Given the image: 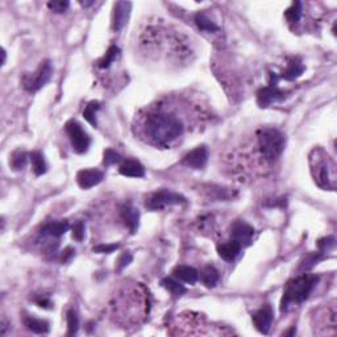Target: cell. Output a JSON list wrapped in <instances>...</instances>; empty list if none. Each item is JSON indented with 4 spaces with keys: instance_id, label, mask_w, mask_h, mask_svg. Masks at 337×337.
<instances>
[{
    "instance_id": "obj_1",
    "label": "cell",
    "mask_w": 337,
    "mask_h": 337,
    "mask_svg": "<svg viewBox=\"0 0 337 337\" xmlns=\"http://www.w3.org/2000/svg\"><path fill=\"white\" fill-rule=\"evenodd\" d=\"M183 110L177 104L161 103L152 106L137 116V134L149 145L157 148H170L185 136L187 130Z\"/></svg>"
},
{
    "instance_id": "obj_2",
    "label": "cell",
    "mask_w": 337,
    "mask_h": 337,
    "mask_svg": "<svg viewBox=\"0 0 337 337\" xmlns=\"http://www.w3.org/2000/svg\"><path fill=\"white\" fill-rule=\"evenodd\" d=\"M311 173L315 183L323 190L336 187V163L323 149H315L311 154Z\"/></svg>"
},
{
    "instance_id": "obj_3",
    "label": "cell",
    "mask_w": 337,
    "mask_h": 337,
    "mask_svg": "<svg viewBox=\"0 0 337 337\" xmlns=\"http://www.w3.org/2000/svg\"><path fill=\"white\" fill-rule=\"evenodd\" d=\"M256 139L259 156L266 163L277 161L285 150V136L276 128H261L257 130Z\"/></svg>"
},
{
    "instance_id": "obj_4",
    "label": "cell",
    "mask_w": 337,
    "mask_h": 337,
    "mask_svg": "<svg viewBox=\"0 0 337 337\" xmlns=\"http://www.w3.org/2000/svg\"><path fill=\"white\" fill-rule=\"evenodd\" d=\"M319 277L315 274H301L295 279H291L285 287L282 300H281V311H285L291 305H299L308 298L316 283Z\"/></svg>"
},
{
    "instance_id": "obj_5",
    "label": "cell",
    "mask_w": 337,
    "mask_h": 337,
    "mask_svg": "<svg viewBox=\"0 0 337 337\" xmlns=\"http://www.w3.org/2000/svg\"><path fill=\"white\" fill-rule=\"evenodd\" d=\"M185 201V198L182 195L177 194V192L168 191V190H159V191L150 194L146 198L145 206L146 208H149L152 211H158L170 207V206L182 205Z\"/></svg>"
},
{
    "instance_id": "obj_6",
    "label": "cell",
    "mask_w": 337,
    "mask_h": 337,
    "mask_svg": "<svg viewBox=\"0 0 337 337\" xmlns=\"http://www.w3.org/2000/svg\"><path fill=\"white\" fill-rule=\"evenodd\" d=\"M53 74V68L50 61L42 62L40 68L37 69V72L35 74H25L23 77V86L26 91L29 92H35V91H39L40 88L44 87L50 78H52Z\"/></svg>"
},
{
    "instance_id": "obj_7",
    "label": "cell",
    "mask_w": 337,
    "mask_h": 337,
    "mask_svg": "<svg viewBox=\"0 0 337 337\" xmlns=\"http://www.w3.org/2000/svg\"><path fill=\"white\" fill-rule=\"evenodd\" d=\"M66 133H68L73 149H74L75 152L79 153V154L87 152L91 140L87 133L84 132L83 128H82V125L78 121H68V123H66Z\"/></svg>"
},
{
    "instance_id": "obj_8",
    "label": "cell",
    "mask_w": 337,
    "mask_h": 337,
    "mask_svg": "<svg viewBox=\"0 0 337 337\" xmlns=\"http://www.w3.org/2000/svg\"><path fill=\"white\" fill-rule=\"evenodd\" d=\"M257 95H258L257 102H258L259 107H269L270 104L285 99V91L279 90L277 86V79L274 81V83H270L267 87L261 88Z\"/></svg>"
},
{
    "instance_id": "obj_9",
    "label": "cell",
    "mask_w": 337,
    "mask_h": 337,
    "mask_svg": "<svg viewBox=\"0 0 337 337\" xmlns=\"http://www.w3.org/2000/svg\"><path fill=\"white\" fill-rule=\"evenodd\" d=\"M253 234H254L253 227H250L249 224L244 223V221H236L232 225V230H230L232 240L240 244L241 247H248L252 244Z\"/></svg>"
},
{
    "instance_id": "obj_10",
    "label": "cell",
    "mask_w": 337,
    "mask_h": 337,
    "mask_svg": "<svg viewBox=\"0 0 337 337\" xmlns=\"http://www.w3.org/2000/svg\"><path fill=\"white\" fill-rule=\"evenodd\" d=\"M252 320L254 323V327L258 329L261 333H269V329L272 327L273 321V310L269 305H265L259 308L258 311L253 314Z\"/></svg>"
},
{
    "instance_id": "obj_11",
    "label": "cell",
    "mask_w": 337,
    "mask_h": 337,
    "mask_svg": "<svg viewBox=\"0 0 337 337\" xmlns=\"http://www.w3.org/2000/svg\"><path fill=\"white\" fill-rule=\"evenodd\" d=\"M208 152L206 146H198L190 153H187L183 159H182V165L188 166L192 168H203L207 163Z\"/></svg>"
},
{
    "instance_id": "obj_12",
    "label": "cell",
    "mask_w": 337,
    "mask_h": 337,
    "mask_svg": "<svg viewBox=\"0 0 337 337\" xmlns=\"http://www.w3.org/2000/svg\"><path fill=\"white\" fill-rule=\"evenodd\" d=\"M103 173L100 170H95V168H84L77 174V182H78L79 187L84 188V190L99 185L103 181Z\"/></svg>"
},
{
    "instance_id": "obj_13",
    "label": "cell",
    "mask_w": 337,
    "mask_h": 337,
    "mask_svg": "<svg viewBox=\"0 0 337 337\" xmlns=\"http://www.w3.org/2000/svg\"><path fill=\"white\" fill-rule=\"evenodd\" d=\"M130 3H125V2H119L115 4L114 10V19H112V28L114 30L119 32L124 28V25L128 21L130 13Z\"/></svg>"
},
{
    "instance_id": "obj_14",
    "label": "cell",
    "mask_w": 337,
    "mask_h": 337,
    "mask_svg": "<svg viewBox=\"0 0 337 337\" xmlns=\"http://www.w3.org/2000/svg\"><path fill=\"white\" fill-rule=\"evenodd\" d=\"M120 215L125 225L129 228L130 233H134L139 228V220H140V214L139 210L133 207L130 205H125L121 207Z\"/></svg>"
},
{
    "instance_id": "obj_15",
    "label": "cell",
    "mask_w": 337,
    "mask_h": 337,
    "mask_svg": "<svg viewBox=\"0 0 337 337\" xmlns=\"http://www.w3.org/2000/svg\"><path fill=\"white\" fill-rule=\"evenodd\" d=\"M119 172L124 177H132V178H141V177L145 175V168L136 159H126V161H124L123 165L119 168Z\"/></svg>"
},
{
    "instance_id": "obj_16",
    "label": "cell",
    "mask_w": 337,
    "mask_h": 337,
    "mask_svg": "<svg viewBox=\"0 0 337 337\" xmlns=\"http://www.w3.org/2000/svg\"><path fill=\"white\" fill-rule=\"evenodd\" d=\"M241 245L236 241L230 240L228 243H223L220 245H217V253H219V256L221 257L225 261H233L236 259V257L240 254L241 252Z\"/></svg>"
},
{
    "instance_id": "obj_17",
    "label": "cell",
    "mask_w": 337,
    "mask_h": 337,
    "mask_svg": "<svg viewBox=\"0 0 337 337\" xmlns=\"http://www.w3.org/2000/svg\"><path fill=\"white\" fill-rule=\"evenodd\" d=\"M173 274L177 279L182 281V282L190 283V285H194L196 283V281L199 279V273L198 270L191 267V266H177L174 270H173Z\"/></svg>"
},
{
    "instance_id": "obj_18",
    "label": "cell",
    "mask_w": 337,
    "mask_h": 337,
    "mask_svg": "<svg viewBox=\"0 0 337 337\" xmlns=\"http://www.w3.org/2000/svg\"><path fill=\"white\" fill-rule=\"evenodd\" d=\"M69 223L65 220L61 221H52V223L45 224L41 229V233L44 236H52V237H59L62 234H65L69 229Z\"/></svg>"
},
{
    "instance_id": "obj_19",
    "label": "cell",
    "mask_w": 337,
    "mask_h": 337,
    "mask_svg": "<svg viewBox=\"0 0 337 337\" xmlns=\"http://www.w3.org/2000/svg\"><path fill=\"white\" fill-rule=\"evenodd\" d=\"M24 325H25L29 331L35 332V333H39V334L48 333L49 329H50L48 321L42 320V319L32 318V316H28V318L24 319Z\"/></svg>"
},
{
    "instance_id": "obj_20",
    "label": "cell",
    "mask_w": 337,
    "mask_h": 337,
    "mask_svg": "<svg viewBox=\"0 0 337 337\" xmlns=\"http://www.w3.org/2000/svg\"><path fill=\"white\" fill-rule=\"evenodd\" d=\"M199 278H200L201 283L206 287H215L216 283L219 282V272L215 269L214 266H206L205 269L200 272Z\"/></svg>"
},
{
    "instance_id": "obj_21",
    "label": "cell",
    "mask_w": 337,
    "mask_h": 337,
    "mask_svg": "<svg viewBox=\"0 0 337 337\" xmlns=\"http://www.w3.org/2000/svg\"><path fill=\"white\" fill-rule=\"evenodd\" d=\"M303 72H305V66L301 65L300 62L292 61L290 62L289 66L283 70L281 77H282L283 79H286V81H294V79H296L298 77H300V75L303 74Z\"/></svg>"
},
{
    "instance_id": "obj_22",
    "label": "cell",
    "mask_w": 337,
    "mask_h": 337,
    "mask_svg": "<svg viewBox=\"0 0 337 337\" xmlns=\"http://www.w3.org/2000/svg\"><path fill=\"white\" fill-rule=\"evenodd\" d=\"M195 24L198 25V28L200 30H205V32H217L219 30V26L205 15V13H196L195 15Z\"/></svg>"
},
{
    "instance_id": "obj_23",
    "label": "cell",
    "mask_w": 337,
    "mask_h": 337,
    "mask_svg": "<svg viewBox=\"0 0 337 337\" xmlns=\"http://www.w3.org/2000/svg\"><path fill=\"white\" fill-rule=\"evenodd\" d=\"M162 286L175 298H178V296H181V295H183L187 291L185 286L181 285L178 281H174L173 278L162 279Z\"/></svg>"
},
{
    "instance_id": "obj_24",
    "label": "cell",
    "mask_w": 337,
    "mask_h": 337,
    "mask_svg": "<svg viewBox=\"0 0 337 337\" xmlns=\"http://www.w3.org/2000/svg\"><path fill=\"white\" fill-rule=\"evenodd\" d=\"M30 161H32L33 172L36 175H42L46 173V162L40 152L30 153Z\"/></svg>"
},
{
    "instance_id": "obj_25",
    "label": "cell",
    "mask_w": 337,
    "mask_h": 337,
    "mask_svg": "<svg viewBox=\"0 0 337 337\" xmlns=\"http://www.w3.org/2000/svg\"><path fill=\"white\" fill-rule=\"evenodd\" d=\"M119 54H120V49L115 45L110 46L107 50V53H106V55H104L103 58L99 61V68L108 69L111 65H112V62H114L115 59L119 57Z\"/></svg>"
},
{
    "instance_id": "obj_26",
    "label": "cell",
    "mask_w": 337,
    "mask_h": 337,
    "mask_svg": "<svg viewBox=\"0 0 337 337\" xmlns=\"http://www.w3.org/2000/svg\"><path fill=\"white\" fill-rule=\"evenodd\" d=\"M100 108V104L99 102H91L86 106L83 111V116L84 119L91 124V125L96 126V112Z\"/></svg>"
},
{
    "instance_id": "obj_27",
    "label": "cell",
    "mask_w": 337,
    "mask_h": 337,
    "mask_svg": "<svg viewBox=\"0 0 337 337\" xmlns=\"http://www.w3.org/2000/svg\"><path fill=\"white\" fill-rule=\"evenodd\" d=\"M285 16L290 24L298 23L301 17V3L300 2H295V3H292V6L290 7L289 10L286 11Z\"/></svg>"
},
{
    "instance_id": "obj_28",
    "label": "cell",
    "mask_w": 337,
    "mask_h": 337,
    "mask_svg": "<svg viewBox=\"0 0 337 337\" xmlns=\"http://www.w3.org/2000/svg\"><path fill=\"white\" fill-rule=\"evenodd\" d=\"M26 161H28V156H26V153L17 150V152L13 153L12 157H11L10 163H11V166L13 167V170H21V168L25 167Z\"/></svg>"
},
{
    "instance_id": "obj_29",
    "label": "cell",
    "mask_w": 337,
    "mask_h": 337,
    "mask_svg": "<svg viewBox=\"0 0 337 337\" xmlns=\"http://www.w3.org/2000/svg\"><path fill=\"white\" fill-rule=\"evenodd\" d=\"M66 319H68V328H69L68 334L69 336H73V334H75L77 332H78V328H79L78 316H77V314H75L73 310H70V311L68 312V316H66Z\"/></svg>"
},
{
    "instance_id": "obj_30",
    "label": "cell",
    "mask_w": 337,
    "mask_h": 337,
    "mask_svg": "<svg viewBox=\"0 0 337 337\" xmlns=\"http://www.w3.org/2000/svg\"><path fill=\"white\" fill-rule=\"evenodd\" d=\"M321 258H323V253H312V254H310V256L303 261V263L300 265V270L306 272V270L311 269L312 266H314L315 263H318Z\"/></svg>"
},
{
    "instance_id": "obj_31",
    "label": "cell",
    "mask_w": 337,
    "mask_h": 337,
    "mask_svg": "<svg viewBox=\"0 0 337 337\" xmlns=\"http://www.w3.org/2000/svg\"><path fill=\"white\" fill-rule=\"evenodd\" d=\"M121 161V157L119 153H116L112 149H107L104 152V158H103V165L104 166H111L115 163H119Z\"/></svg>"
},
{
    "instance_id": "obj_32",
    "label": "cell",
    "mask_w": 337,
    "mask_h": 337,
    "mask_svg": "<svg viewBox=\"0 0 337 337\" xmlns=\"http://www.w3.org/2000/svg\"><path fill=\"white\" fill-rule=\"evenodd\" d=\"M69 6H70V3L66 2V0L65 2H63V0H54V2H49L48 3L49 8L52 11H54L55 13L65 12V11L69 8Z\"/></svg>"
},
{
    "instance_id": "obj_33",
    "label": "cell",
    "mask_w": 337,
    "mask_h": 337,
    "mask_svg": "<svg viewBox=\"0 0 337 337\" xmlns=\"http://www.w3.org/2000/svg\"><path fill=\"white\" fill-rule=\"evenodd\" d=\"M318 245H319V249H320V253H323V254H324V253H328L331 249H333L334 239L332 236L324 237V239L319 240Z\"/></svg>"
},
{
    "instance_id": "obj_34",
    "label": "cell",
    "mask_w": 337,
    "mask_h": 337,
    "mask_svg": "<svg viewBox=\"0 0 337 337\" xmlns=\"http://www.w3.org/2000/svg\"><path fill=\"white\" fill-rule=\"evenodd\" d=\"M84 237V223L83 221H77L73 225V239L77 241H82Z\"/></svg>"
},
{
    "instance_id": "obj_35",
    "label": "cell",
    "mask_w": 337,
    "mask_h": 337,
    "mask_svg": "<svg viewBox=\"0 0 337 337\" xmlns=\"http://www.w3.org/2000/svg\"><path fill=\"white\" fill-rule=\"evenodd\" d=\"M132 262V254L128 252L123 253L120 257H119V259H117L116 262V270L117 272H121V270L125 267V266H128L129 263Z\"/></svg>"
},
{
    "instance_id": "obj_36",
    "label": "cell",
    "mask_w": 337,
    "mask_h": 337,
    "mask_svg": "<svg viewBox=\"0 0 337 337\" xmlns=\"http://www.w3.org/2000/svg\"><path fill=\"white\" fill-rule=\"evenodd\" d=\"M119 248L117 244H102V245H97L94 248V252L96 253H112L114 250H116Z\"/></svg>"
},
{
    "instance_id": "obj_37",
    "label": "cell",
    "mask_w": 337,
    "mask_h": 337,
    "mask_svg": "<svg viewBox=\"0 0 337 337\" xmlns=\"http://www.w3.org/2000/svg\"><path fill=\"white\" fill-rule=\"evenodd\" d=\"M73 254H74V250H73L72 248H68V249L63 252V254H62V261H63V262L69 261V259L73 257Z\"/></svg>"
},
{
    "instance_id": "obj_38",
    "label": "cell",
    "mask_w": 337,
    "mask_h": 337,
    "mask_svg": "<svg viewBox=\"0 0 337 337\" xmlns=\"http://www.w3.org/2000/svg\"><path fill=\"white\" fill-rule=\"evenodd\" d=\"M39 305L41 306V307H49V306H52V303H50V300H48V299H42V300H39Z\"/></svg>"
},
{
    "instance_id": "obj_39",
    "label": "cell",
    "mask_w": 337,
    "mask_h": 337,
    "mask_svg": "<svg viewBox=\"0 0 337 337\" xmlns=\"http://www.w3.org/2000/svg\"><path fill=\"white\" fill-rule=\"evenodd\" d=\"M81 4L83 7H88V6H92V4H94V2H84V3H83V2H81Z\"/></svg>"
}]
</instances>
